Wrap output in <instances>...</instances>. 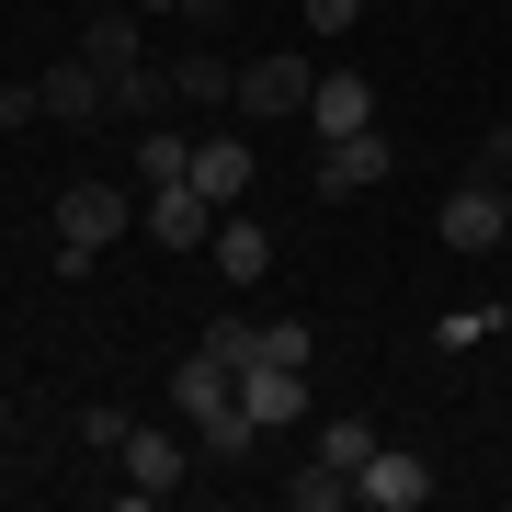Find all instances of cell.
<instances>
[{"mask_svg":"<svg viewBox=\"0 0 512 512\" xmlns=\"http://www.w3.org/2000/svg\"><path fill=\"white\" fill-rule=\"evenodd\" d=\"M296 23H319V35H342V23H365V0H296Z\"/></svg>","mask_w":512,"mask_h":512,"instance_id":"cell-24","label":"cell"},{"mask_svg":"<svg viewBox=\"0 0 512 512\" xmlns=\"http://www.w3.org/2000/svg\"><path fill=\"white\" fill-rule=\"evenodd\" d=\"M148 239H160V251H205V239H217V205L194 183H148Z\"/></svg>","mask_w":512,"mask_h":512,"instance_id":"cell-9","label":"cell"},{"mask_svg":"<svg viewBox=\"0 0 512 512\" xmlns=\"http://www.w3.org/2000/svg\"><path fill=\"white\" fill-rule=\"evenodd\" d=\"M35 92H46V114H57V126H92V114H103V57H92V46H69V57L35 80Z\"/></svg>","mask_w":512,"mask_h":512,"instance_id":"cell-10","label":"cell"},{"mask_svg":"<svg viewBox=\"0 0 512 512\" xmlns=\"http://www.w3.org/2000/svg\"><path fill=\"white\" fill-rule=\"evenodd\" d=\"M35 114H46V92H35V80H0V126H35Z\"/></svg>","mask_w":512,"mask_h":512,"instance_id":"cell-25","label":"cell"},{"mask_svg":"<svg viewBox=\"0 0 512 512\" xmlns=\"http://www.w3.org/2000/svg\"><path fill=\"white\" fill-rule=\"evenodd\" d=\"M205 262H217V274H228L239 296H251L262 274H274V228H262V217H217V239H205Z\"/></svg>","mask_w":512,"mask_h":512,"instance_id":"cell-11","label":"cell"},{"mask_svg":"<svg viewBox=\"0 0 512 512\" xmlns=\"http://www.w3.org/2000/svg\"><path fill=\"white\" fill-rule=\"evenodd\" d=\"M478 171H490V183L512 171V126H490V137H478Z\"/></svg>","mask_w":512,"mask_h":512,"instance_id":"cell-26","label":"cell"},{"mask_svg":"<svg viewBox=\"0 0 512 512\" xmlns=\"http://www.w3.org/2000/svg\"><path fill=\"white\" fill-rule=\"evenodd\" d=\"M137 12H183V0H137Z\"/></svg>","mask_w":512,"mask_h":512,"instance_id":"cell-28","label":"cell"},{"mask_svg":"<svg viewBox=\"0 0 512 512\" xmlns=\"http://www.w3.org/2000/svg\"><path fill=\"white\" fill-rule=\"evenodd\" d=\"M308 126H319V137H353V126H376V80H365V69H330L319 92H308Z\"/></svg>","mask_w":512,"mask_h":512,"instance_id":"cell-13","label":"cell"},{"mask_svg":"<svg viewBox=\"0 0 512 512\" xmlns=\"http://www.w3.org/2000/svg\"><path fill=\"white\" fill-rule=\"evenodd\" d=\"M501 217H512V183H501Z\"/></svg>","mask_w":512,"mask_h":512,"instance_id":"cell-30","label":"cell"},{"mask_svg":"<svg viewBox=\"0 0 512 512\" xmlns=\"http://www.w3.org/2000/svg\"><path fill=\"white\" fill-rule=\"evenodd\" d=\"M410 12H421V0H410Z\"/></svg>","mask_w":512,"mask_h":512,"instance_id":"cell-31","label":"cell"},{"mask_svg":"<svg viewBox=\"0 0 512 512\" xmlns=\"http://www.w3.org/2000/svg\"><path fill=\"white\" fill-rule=\"evenodd\" d=\"M0 433H12V399H0Z\"/></svg>","mask_w":512,"mask_h":512,"instance_id":"cell-29","label":"cell"},{"mask_svg":"<svg viewBox=\"0 0 512 512\" xmlns=\"http://www.w3.org/2000/svg\"><path fill=\"white\" fill-rule=\"evenodd\" d=\"M228 399H239V365H228V353H205V342H194L183 365H171V421L194 433V421H217Z\"/></svg>","mask_w":512,"mask_h":512,"instance_id":"cell-7","label":"cell"},{"mask_svg":"<svg viewBox=\"0 0 512 512\" xmlns=\"http://www.w3.org/2000/svg\"><path fill=\"white\" fill-rule=\"evenodd\" d=\"M342 501H353V478L330 467V456H308V467L285 478V512H342Z\"/></svg>","mask_w":512,"mask_h":512,"instance_id":"cell-18","label":"cell"},{"mask_svg":"<svg viewBox=\"0 0 512 512\" xmlns=\"http://www.w3.org/2000/svg\"><path fill=\"white\" fill-rule=\"evenodd\" d=\"M205 353H228V365H262V319H205Z\"/></svg>","mask_w":512,"mask_h":512,"instance_id":"cell-21","label":"cell"},{"mask_svg":"<svg viewBox=\"0 0 512 512\" xmlns=\"http://www.w3.org/2000/svg\"><path fill=\"white\" fill-rule=\"evenodd\" d=\"M251 137H194V194L205 205H239V194H251Z\"/></svg>","mask_w":512,"mask_h":512,"instance_id":"cell-14","label":"cell"},{"mask_svg":"<svg viewBox=\"0 0 512 512\" xmlns=\"http://www.w3.org/2000/svg\"><path fill=\"white\" fill-rule=\"evenodd\" d=\"M126 217H137V205L114 183H69V194H57V274H92L114 239H126Z\"/></svg>","mask_w":512,"mask_h":512,"instance_id":"cell-1","label":"cell"},{"mask_svg":"<svg viewBox=\"0 0 512 512\" xmlns=\"http://www.w3.org/2000/svg\"><path fill=\"white\" fill-rule=\"evenodd\" d=\"M137 183H194V137L148 126V137H137Z\"/></svg>","mask_w":512,"mask_h":512,"instance_id":"cell-20","label":"cell"},{"mask_svg":"<svg viewBox=\"0 0 512 512\" xmlns=\"http://www.w3.org/2000/svg\"><path fill=\"white\" fill-rule=\"evenodd\" d=\"M251 444H262V421L239 410V399H228L217 421H194V467H239V456H251Z\"/></svg>","mask_w":512,"mask_h":512,"instance_id":"cell-15","label":"cell"},{"mask_svg":"<svg viewBox=\"0 0 512 512\" xmlns=\"http://www.w3.org/2000/svg\"><path fill=\"white\" fill-rule=\"evenodd\" d=\"M183 12H194V23H217V12H228V0H183Z\"/></svg>","mask_w":512,"mask_h":512,"instance_id":"cell-27","label":"cell"},{"mask_svg":"<svg viewBox=\"0 0 512 512\" xmlns=\"http://www.w3.org/2000/svg\"><path fill=\"white\" fill-rule=\"evenodd\" d=\"M319 456H330V467L353 478V467L376 456V421H365V410H330V421H319Z\"/></svg>","mask_w":512,"mask_h":512,"instance_id":"cell-19","label":"cell"},{"mask_svg":"<svg viewBox=\"0 0 512 512\" xmlns=\"http://www.w3.org/2000/svg\"><path fill=\"white\" fill-rule=\"evenodd\" d=\"M490 330H501V308H456V319H444V353H467V342H490Z\"/></svg>","mask_w":512,"mask_h":512,"instance_id":"cell-23","label":"cell"},{"mask_svg":"<svg viewBox=\"0 0 512 512\" xmlns=\"http://www.w3.org/2000/svg\"><path fill=\"white\" fill-rule=\"evenodd\" d=\"M353 501H376V512H421V501H433V467H421L410 444H376V456L353 467Z\"/></svg>","mask_w":512,"mask_h":512,"instance_id":"cell-6","label":"cell"},{"mask_svg":"<svg viewBox=\"0 0 512 512\" xmlns=\"http://www.w3.org/2000/svg\"><path fill=\"white\" fill-rule=\"evenodd\" d=\"M387 171H399V148H387L376 126H353V137H319V194H376Z\"/></svg>","mask_w":512,"mask_h":512,"instance_id":"cell-5","label":"cell"},{"mask_svg":"<svg viewBox=\"0 0 512 512\" xmlns=\"http://www.w3.org/2000/svg\"><path fill=\"white\" fill-rule=\"evenodd\" d=\"M444 251H501V239H512V217H501V183H490V171H467V183L456 194H444Z\"/></svg>","mask_w":512,"mask_h":512,"instance_id":"cell-4","label":"cell"},{"mask_svg":"<svg viewBox=\"0 0 512 512\" xmlns=\"http://www.w3.org/2000/svg\"><path fill=\"white\" fill-rule=\"evenodd\" d=\"M126 433H137V410H114V399H92V410H80V444H92V456H114Z\"/></svg>","mask_w":512,"mask_h":512,"instance_id":"cell-22","label":"cell"},{"mask_svg":"<svg viewBox=\"0 0 512 512\" xmlns=\"http://www.w3.org/2000/svg\"><path fill=\"white\" fill-rule=\"evenodd\" d=\"M228 92H239V69H228L217 46H194V57H171V103H228Z\"/></svg>","mask_w":512,"mask_h":512,"instance_id":"cell-16","label":"cell"},{"mask_svg":"<svg viewBox=\"0 0 512 512\" xmlns=\"http://www.w3.org/2000/svg\"><path fill=\"white\" fill-rule=\"evenodd\" d=\"M308 92H319V69H308V57H251L228 103L251 114V126H274V114H308Z\"/></svg>","mask_w":512,"mask_h":512,"instance_id":"cell-3","label":"cell"},{"mask_svg":"<svg viewBox=\"0 0 512 512\" xmlns=\"http://www.w3.org/2000/svg\"><path fill=\"white\" fill-rule=\"evenodd\" d=\"M160 103H171V57H126V69H103V114L160 126Z\"/></svg>","mask_w":512,"mask_h":512,"instance_id":"cell-12","label":"cell"},{"mask_svg":"<svg viewBox=\"0 0 512 512\" xmlns=\"http://www.w3.org/2000/svg\"><path fill=\"white\" fill-rule=\"evenodd\" d=\"M80 46H92L103 69H126V57H148V12H92V23H80Z\"/></svg>","mask_w":512,"mask_h":512,"instance_id":"cell-17","label":"cell"},{"mask_svg":"<svg viewBox=\"0 0 512 512\" xmlns=\"http://www.w3.org/2000/svg\"><path fill=\"white\" fill-rule=\"evenodd\" d=\"M239 410H251L262 433H296V421H308V365H239Z\"/></svg>","mask_w":512,"mask_h":512,"instance_id":"cell-8","label":"cell"},{"mask_svg":"<svg viewBox=\"0 0 512 512\" xmlns=\"http://www.w3.org/2000/svg\"><path fill=\"white\" fill-rule=\"evenodd\" d=\"M114 467H126V501H171L194 478V433H160V421H137L126 444H114Z\"/></svg>","mask_w":512,"mask_h":512,"instance_id":"cell-2","label":"cell"}]
</instances>
